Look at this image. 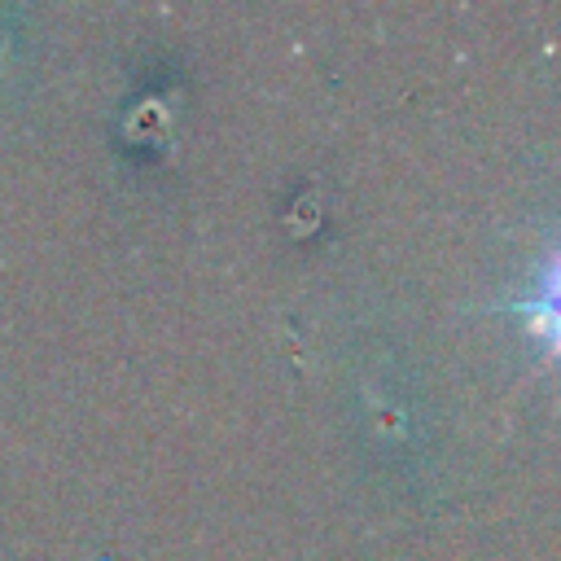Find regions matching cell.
Returning a JSON list of instances; mask_svg holds the SVG:
<instances>
[{
    "mask_svg": "<svg viewBox=\"0 0 561 561\" xmlns=\"http://www.w3.org/2000/svg\"><path fill=\"white\" fill-rule=\"evenodd\" d=\"M500 311L517 316L522 329L543 346V355L561 364V241H552L535 259V267L526 276V289L504 298Z\"/></svg>",
    "mask_w": 561,
    "mask_h": 561,
    "instance_id": "6da1fadb",
    "label": "cell"
}]
</instances>
